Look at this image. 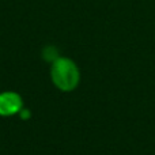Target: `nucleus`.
Segmentation results:
<instances>
[{"instance_id":"nucleus-2","label":"nucleus","mask_w":155,"mask_h":155,"mask_svg":"<svg viewBox=\"0 0 155 155\" xmlns=\"http://www.w3.org/2000/svg\"><path fill=\"white\" fill-rule=\"evenodd\" d=\"M25 107L23 98L19 93L12 90L0 93V117H14Z\"/></svg>"},{"instance_id":"nucleus-4","label":"nucleus","mask_w":155,"mask_h":155,"mask_svg":"<svg viewBox=\"0 0 155 155\" xmlns=\"http://www.w3.org/2000/svg\"><path fill=\"white\" fill-rule=\"evenodd\" d=\"M19 118H21V120H23V121H27L29 120V118H31V112H30L29 109H27V107H23V109L21 110V112H19Z\"/></svg>"},{"instance_id":"nucleus-3","label":"nucleus","mask_w":155,"mask_h":155,"mask_svg":"<svg viewBox=\"0 0 155 155\" xmlns=\"http://www.w3.org/2000/svg\"><path fill=\"white\" fill-rule=\"evenodd\" d=\"M59 57H60V53H59L56 46L48 45L42 49V59L45 60V61H48L49 64H52V63H53L56 59H59Z\"/></svg>"},{"instance_id":"nucleus-1","label":"nucleus","mask_w":155,"mask_h":155,"mask_svg":"<svg viewBox=\"0 0 155 155\" xmlns=\"http://www.w3.org/2000/svg\"><path fill=\"white\" fill-rule=\"evenodd\" d=\"M49 76L53 86L61 93L75 91L82 79L79 65L67 56H60L52 63L49 67Z\"/></svg>"}]
</instances>
